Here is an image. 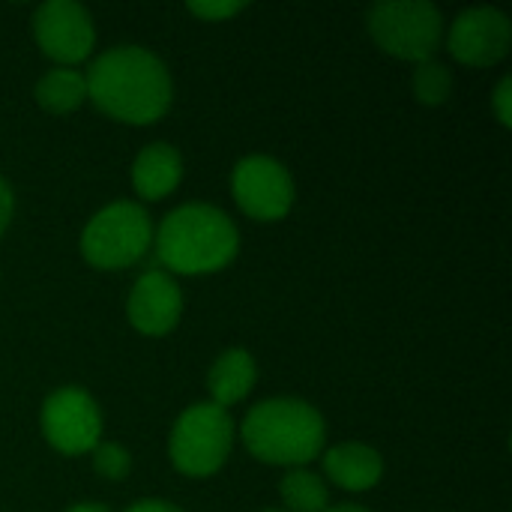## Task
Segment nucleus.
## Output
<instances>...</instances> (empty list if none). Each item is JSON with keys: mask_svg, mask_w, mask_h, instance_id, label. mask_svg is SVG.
I'll use <instances>...</instances> for the list:
<instances>
[{"mask_svg": "<svg viewBox=\"0 0 512 512\" xmlns=\"http://www.w3.org/2000/svg\"><path fill=\"white\" fill-rule=\"evenodd\" d=\"M87 99L111 120L147 126L168 114L174 81L159 54L144 45L105 48L84 72Z\"/></svg>", "mask_w": 512, "mask_h": 512, "instance_id": "obj_1", "label": "nucleus"}, {"mask_svg": "<svg viewBox=\"0 0 512 512\" xmlns=\"http://www.w3.org/2000/svg\"><path fill=\"white\" fill-rule=\"evenodd\" d=\"M156 261L171 276H207L225 270L240 252L234 219L207 201H189L165 213L153 231Z\"/></svg>", "mask_w": 512, "mask_h": 512, "instance_id": "obj_2", "label": "nucleus"}, {"mask_svg": "<svg viewBox=\"0 0 512 512\" xmlns=\"http://www.w3.org/2000/svg\"><path fill=\"white\" fill-rule=\"evenodd\" d=\"M243 447L264 465L279 468H303L324 453L327 423L321 411L297 396H276L258 402L243 426Z\"/></svg>", "mask_w": 512, "mask_h": 512, "instance_id": "obj_3", "label": "nucleus"}, {"mask_svg": "<svg viewBox=\"0 0 512 512\" xmlns=\"http://www.w3.org/2000/svg\"><path fill=\"white\" fill-rule=\"evenodd\" d=\"M81 255L96 270H126L153 249V222L138 201H111L81 231Z\"/></svg>", "mask_w": 512, "mask_h": 512, "instance_id": "obj_4", "label": "nucleus"}, {"mask_svg": "<svg viewBox=\"0 0 512 512\" xmlns=\"http://www.w3.org/2000/svg\"><path fill=\"white\" fill-rule=\"evenodd\" d=\"M366 30L384 54L423 63L438 54L447 21L432 0H378L366 12Z\"/></svg>", "mask_w": 512, "mask_h": 512, "instance_id": "obj_5", "label": "nucleus"}, {"mask_svg": "<svg viewBox=\"0 0 512 512\" xmlns=\"http://www.w3.org/2000/svg\"><path fill=\"white\" fill-rule=\"evenodd\" d=\"M234 420L213 402L189 405L171 426L168 459L186 477H213L234 450Z\"/></svg>", "mask_w": 512, "mask_h": 512, "instance_id": "obj_6", "label": "nucleus"}, {"mask_svg": "<svg viewBox=\"0 0 512 512\" xmlns=\"http://www.w3.org/2000/svg\"><path fill=\"white\" fill-rule=\"evenodd\" d=\"M231 195L249 219L279 222L291 213L297 189L291 171L276 156L249 153L231 171Z\"/></svg>", "mask_w": 512, "mask_h": 512, "instance_id": "obj_7", "label": "nucleus"}, {"mask_svg": "<svg viewBox=\"0 0 512 512\" xmlns=\"http://www.w3.org/2000/svg\"><path fill=\"white\" fill-rule=\"evenodd\" d=\"M39 426L60 456H84L102 441V411L84 387H57L45 396Z\"/></svg>", "mask_w": 512, "mask_h": 512, "instance_id": "obj_8", "label": "nucleus"}, {"mask_svg": "<svg viewBox=\"0 0 512 512\" xmlns=\"http://www.w3.org/2000/svg\"><path fill=\"white\" fill-rule=\"evenodd\" d=\"M30 30L36 45L54 66H75L93 54L96 24L87 6L75 0H45L33 9Z\"/></svg>", "mask_w": 512, "mask_h": 512, "instance_id": "obj_9", "label": "nucleus"}, {"mask_svg": "<svg viewBox=\"0 0 512 512\" xmlns=\"http://www.w3.org/2000/svg\"><path fill=\"white\" fill-rule=\"evenodd\" d=\"M450 54L465 66H495L510 54L512 21L498 6H471L444 30Z\"/></svg>", "mask_w": 512, "mask_h": 512, "instance_id": "obj_10", "label": "nucleus"}, {"mask_svg": "<svg viewBox=\"0 0 512 512\" xmlns=\"http://www.w3.org/2000/svg\"><path fill=\"white\" fill-rule=\"evenodd\" d=\"M183 315V291L171 273L162 267L144 270L129 297H126V318L141 336H168Z\"/></svg>", "mask_w": 512, "mask_h": 512, "instance_id": "obj_11", "label": "nucleus"}, {"mask_svg": "<svg viewBox=\"0 0 512 512\" xmlns=\"http://www.w3.org/2000/svg\"><path fill=\"white\" fill-rule=\"evenodd\" d=\"M324 474L330 483H336L345 492H369L384 477V456L360 441L336 444L321 453Z\"/></svg>", "mask_w": 512, "mask_h": 512, "instance_id": "obj_12", "label": "nucleus"}, {"mask_svg": "<svg viewBox=\"0 0 512 512\" xmlns=\"http://www.w3.org/2000/svg\"><path fill=\"white\" fill-rule=\"evenodd\" d=\"M183 180V156L168 141H153L132 162V186L144 201L168 198Z\"/></svg>", "mask_w": 512, "mask_h": 512, "instance_id": "obj_13", "label": "nucleus"}, {"mask_svg": "<svg viewBox=\"0 0 512 512\" xmlns=\"http://www.w3.org/2000/svg\"><path fill=\"white\" fill-rule=\"evenodd\" d=\"M255 381H258V363H255V357L246 348H228V351H222L213 360V366L207 372L210 402L228 411L231 405L243 402L252 393Z\"/></svg>", "mask_w": 512, "mask_h": 512, "instance_id": "obj_14", "label": "nucleus"}, {"mask_svg": "<svg viewBox=\"0 0 512 512\" xmlns=\"http://www.w3.org/2000/svg\"><path fill=\"white\" fill-rule=\"evenodd\" d=\"M33 96L48 114H72L87 102L84 72L78 66H51L36 78Z\"/></svg>", "mask_w": 512, "mask_h": 512, "instance_id": "obj_15", "label": "nucleus"}, {"mask_svg": "<svg viewBox=\"0 0 512 512\" xmlns=\"http://www.w3.org/2000/svg\"><path fill=\"white\" fill-rule=\"evenodd\" d=\"M279 495L288 512H324L330 507L327 483L306 468H291L279 483Z\"/></svg>", "mask_w": 512, "mask_h": 512, "instance_id": "obj_16", "label": "nucleus"}, {"mask_svg": "<svg viewBox=\"0 0 512 512\" xmlns=\"http://www.w3.org/2000/svg\"><path fill=\"white\" fill-rule=\"evenodd\" d=\"M411 90L414 99L423 105H444L453 96V72L447 63H441L438 57H429L423 63H414V75H411Z\"/></svg>", "mask_w": 512, "mask_h": 512, "instance_id": "obj_17", "label": "nucleus"}, {"mask_svg": "<svg viewBox=\"0 0 512 512\" xmlns=\"http://www.w3.org/2000/svg\"><path fill=\"white\" fill-rule=\"evenodd\" d=\"M90 459H93V471H96L102 480H111V483L123 480V477L132 471V456H129V450H126L123 444H117V441H99V444L93 447Z\"/></svg>", "mask_w": 512, "mask_h": 512, "instance_id": "obj_18", "label": "nucleus"}, {"mask_svg": "<svg viewBox=\"0 0 512 512\" xmlns=\"http://www.w3.org/2000/svg\"><path fill=\"white\" fill-rule=\"evenodd\" d=\"M186 9L204 21H225V18H234L237 12H243L246 3L243 0H189Z\"/></svg>", "mask_w": 512, "mask_h": 512, "instance_id": "obj_19", "label": "nucleus"}, {"mask_svg": "<svg viewBox=\"0 0 512 512\" xmlns=\"http://www.w3.org/2000/svg\"><path fill=\"white\" fill-rule=\"evenodd\" d=\"M492 108H495V117L501 120V126H512V78L504 75L498 81V87L492 90Z\"/></svg>", "mask_w": 512, "mask_h": 512, "instance_id": "obj_20", "label": "nucleus"}, {"mask_svg": "<svg viewBox=\"0 0 512 512\" xmlns=\"http://www.w3.org/2000/svg\"><path fill=\"white\" fill-rule=\"evenodd\" d=\"M12 216H15V192H12V183L0 174V237L12 225Z\"/></svg>", "mask_w": 512, "mask_h": 512, "instance_id": "obj_21", "label": "nucleus"}, {"mask_svg": "<svg viewBox=\"0 0 512 512\" xmlns=\"http://www.w3.org/2000/svg\"><path fill=\"white\" fill-rule=\"evenodd\" d=\"M126 512H186V510H180L177 504H171V501H165V498H141V501L129 504V510Z\"/></svg>", "mask_w": 512, "mask_h": 512, "instance_id": "obj_22", "label": "nucleus"}, {"mask_svg": "<svg viewBox=\"0 0 512 512\" xmlns=\"http://www.w3.org/2000/svg\"><path fill=\"white\" fill-rule=\"evenodd\" d=\"M63 512H111L105 504H99V501H81V504H72V507H66Z\"/></svg>", "mask_w": 512, "mask_h": 512, "instance_id": "obj_23", "label": "nucleus"}, {"mask_svg": "<svg viewBox=\"0 0 512 512\" xmlns=\"http://www.w3.org/2000/svg\"><path fill=\"white\" fill-rule=\"evenodd\" d=\"M324 512H369L366 507H360V504H336V507H327Z\"/></svg>", "mask_w": 512, "mask_h": 512, "instance_id": "obj_24", "label": "nucleus"}, {"mask_svg": "<svg viewBox=\"0 0 512 512\" xmlns=\"http://www.w3.org/2000/svg\"><path fill=\"white\" fill-rule=\"evenodd\" d=\"M264 512H288V510H264Z\"/></svg>", "mask_w": 512, "mask_h": 512, "instance_id": "obj_25", "label": "nucleus"}]
</instances>
